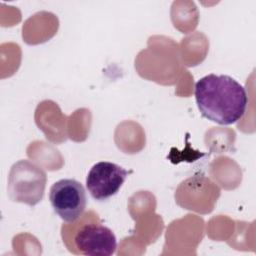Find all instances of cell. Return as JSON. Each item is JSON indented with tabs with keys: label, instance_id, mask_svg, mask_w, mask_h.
<instances>
[{
	"label": "cell",
	"instance_id": "obj_4",
	"mask_svg": "<svg viewBox=\"0 0 256 256\" xmlns=\"http://www.w3.org/2000/svg\"><path fill=\"white\" fill-rule=\"evenodd\" d=\"M117 248L112 230L99 222L84 223L76 229L69 251L85 256H110Z\"/></svg>",
	"mask_w": 256,
	"mask_h": 256
},
{
	"label": "cell",
	"instance_id": "obj_3",
	"mask_svg": "<svg viewBox=\"0 0 256 256\" xmlns=\"http://www.w3.org/2000/svg\"><path fill=\"white\" fill-rule=\"evenodd\" d=\"M49 201L54 212L67 223H74L82 217L87 204L83 185L67 178L55 182L49 190Z\"/></svg>",
	"mask_w": 256,
	"mask_h": 256
},
{
	"label": "cell",
	"instance_id": "obj_5",
	"mask_svg": "<svg viewBox=\"0 0 256 256\" xmlns=\"http://www.w3.org/2000/svg\"><path fill=\"white\" fill-rule=\"evenodd\" d=\"M129 171L118 164L100 161L94 164L86 177V187L97 201H104L115 195L125 182Z\"/></svg>",
	"mask_w": 256,
	"mask_h": 256
},
{
	"label": "cell",
	"instance_id": "obj_2",
	"mask_svg": "<svg viewBox=\"0 0 256 256\" xmlns=\"http://www.w3.org/2000/svg\"><path fill=\"white\" fill-rule=\"evenodd\" d=\"M46 172L29 160L14 163L8 176V196L14 202L34 206L39 203L46 187Z\"/></svg>",
	"mask_w": 256,
	"mask_h": 256
},
{
	"label": "cell",
	"instance_id": "obj_1",
	"mask_svg": "<svg viewBox=\"0 0 256 256\" xmlns=\"http://www.w3.org/2000/svg\"><path fill=\"white\" fill-rule=\"evenodd\" d=\"M195 100L201 115L220 125H231L245 114V88L228 75L208 74L195 84Z\"/></svg>",
	"mask_w": 256,
	"mask_h": 256
}]
</instances>
